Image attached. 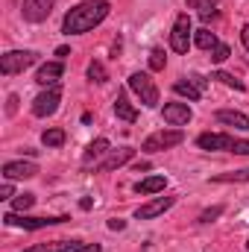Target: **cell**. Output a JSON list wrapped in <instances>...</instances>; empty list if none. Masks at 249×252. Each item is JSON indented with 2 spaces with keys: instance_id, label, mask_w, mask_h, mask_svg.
<instances>
[{
  "instance_id": "32",
  "label": "cell",
  "mask_w": 249,
  "mask_h": 252,
  "mask_svg": "<svg viewBox=\"0 0 249 252\" xmlns=\"http://www.w3.org/2000/svg\"><path fill=\"white\" fill-rule=\"evenodd\" d=\"M6 112H9V115H15V112H18V97H15V94H12V97H9V103H6Z\"/></svg>"
},
{
  "instance_id": "18",
  "label": "cell",
  "mask_w": 249,
  "mask_h": 252,
  "mask_svg": "<svg viewBox=\"0 0 249 252\" xmlns=\"http://www.w3.org/2000/svg\"><path fill=\"white\" fill-rule=\"evenodd\" d=\"M115 115H118L121 121H129V124H132V121H138V112H135V109L129 106V100H126L124 91H121V94L115 97Z\"/></svg>"
},
{
  "instance_id": "24",
  "label": "cell",
  "mask_w": 249,
  "mask_h": 252,
  "mask_svg": "<svg viewBox=\"0 0 249 252\" xmlns=\"http://www.w3.org/2000/svg\"><path fill=\"white\" fill-rule=\"evenodd\" d=\"M41 144L44 147H62L64 144V129H47L41 135Z\"/></svg>"
},
{
  "instance_id": "21",
  "label": "cell",
  "mask_w": 249,
  "mask_h": 252,
  "mask_svg": "<svg viewBox=\"0 0 249 252\" xmlns=\"http://www.w3.org/2000/svg\"><path fill=\"white\" fill-rule=\"evenodd\" d=\"M193 44H196L199 50H214L220 41H217V35H214L211 30H199V32L193 35Z\"/></svg>"
},
{
  "instance_id": "4",
  "label": "cell",
  "mask_w": 249,
  "mask_h": 252,
  "mask_svg": "<svg viewBox=\"0 0 249 252\" xmlns=\"http://www.w3.org/2000/svg\"><path fill=\"white\" fill-rule=\"evenodd\" d=\"M182 141H185V132L182 129H158V132H153L141 144V150L144 153H161V150H170V147H176Z\"/></svg>"
},
{
  "instance_id": "7",
  "label": "cell",
  "mask_w": 249,
  "mask_h": 252,
  "mask_svg": "<svg viewBox=\"0 0 249 252\" xmlns=\"http://www.w3.org/2000/svg\"><path fill=\"white\" fill-rule=\"evenodd\" d=\"M3 223L32 232V229H47V226H56V223H67V217H21L18 211H9V214H3Z\"/></svg>"
},
{
  "instance_id": "27",
  "label": "cell",
  "mask_w": 249,
  "mask_h": 252,
  "mask_svg": "<svg viewBox=\"0 0 249 252\" xmlns=\"http://www.w3.org/2000/svg\"><path fill=\"white\" fill-rule=\"evenodd\" d=\"M164 64H167V56H164L161 47L150 50V67H153V70H164Z\"/></svg>"
},
{
  "instance_id": "15",
  "label": "cell",
  "mask_w": 249,
  "mask_h": 252,
  "mask_svg": "<svg viewBox=\"0 0 249 252\" xmlns=\"http://www.w3.org/2000/svg\"><path fill=\"white\" fill-rule=\"evenodd\" d=\"M109 147H112V144H109L106 138H97V141H91V144H88V150H85V156H82V164H85V167H91V164H94L100 156H109V153H112Z\"/></svg>"
},
{
  "instance_id": "37",
  "label": "cell",
  "mask_w": 249,
  "mask_h": 252,
  "mask_svg": "<svg viewBox=\"0 0 249 252\" xmlns=\"http://www.w3.org/2000/svg\"><path fill=\"white\" fill-rule=\"evenodd\" d=\"M56 56H59V62H62L64 56H70V47H59V50H56Z\"/></svg>"
},
{
  "instance_id": "29",
  "label": "cell",
  "mask_w": 249,
  "mask_h": 252,
  "mask_svg": "<svg viewBox=\"0 0 249 252\" xmlns=\"http://www.w3.org/2000/svg\"><path fill=\"white\" fill-rule=\"evenodd\" d=\"M214 3H217V0H187V6H190V9H199V15L214 12Z\"/></svg>"
},
{
  "instance_id": "20",
  "label": "cell",
  "mask_w": 249,
  "mask_h": 252,
  "mask_svg": "<svg viewBox=\"0 0 249 252\" xmlns=\"http://www.w3.org/2000/svg\"><path fill=\"white\" fill-rule=\"evenodd\" d=\"M173 91H176V94H182V97H187L190 103H196V100L202 97V91H199V88H196L190 79H179V82L173 85Z\"/></svg>"
},
{
  "instance_id": "35",
  "label": "cell",
  "mask_w": 249,
  "mask_h": 252,
  "mask_svg": "<svg viewBox=\"0 0 249 252\" xmlns=\"http://www.w3.org/2000/svg\"><path fill=\"white\" fill-rule=\"evenodd\" d=\"M124 226H126V223H124V220H118V217H115V220H109V229H112V232H121Z\"/></svg>"
},
{
  "instance_id": "3",
  "label": "cell",
  "mask_w": 249,
  "mask_h": 252,
  "mask_svg": "<svg viewBox=\"0 0 249 252\" xmlns=\"http://www.w3.org/2000/svg\"><path fill=\"white\" fill-rule=\"evenodd\" d=\"M38 62V53L35 50H9L0 56V73L3 76H12V73H21L27 70L30 64Z\"/></svg>"
},
{
  "instance_id": "14",
  "label": "cell",
  "mask_w": 249,
  "mask_h": 252,
  "mask_svg": "<svg viewBox=\"0 0 249 252\" xmlns=\"http://www.w3.org/2000/svg\"><path fill=\"white\" fill-rule=\"evenodd\" d=\"M64 73V64L62 62H47L38 67V73H35V82L38 85H44V88H50V85H56L59 82V76Z\"/></svg>"
},
{
  "instance_id": "25",
  "label": "cell",
  "mask_w": 249,
  "mask_h": 252,
  "mask_svg": "<svg viewBox=\"0 0 249 252\" xmlns=\"http://www.w3.org/2000/svg\"><path fill=\"white\" fill-rule=\"evenodd\" d=\"M35 205V196L32 193H21V196H15V202H12V211H27V208H32Z\"/></svg>"
},
{
  "instance_id": "30",
  "label": "cell",
  "mask_w": 249,
  "mask_h": 252,
  "mask_svg": "<svg viewBox=\"0 0 249 252\" xmlns=\"http://www.w3.org/2000/svg\"><path fill=\"white\" fill-rule=\"evenodd\" d=\"M226 59H229V47L226 44H217L211 50V62H226Z\"/></svg>"
},
{
  "instance_id": "2",
  "label": "cell",
  "mask_w": 249,
  "mask_h": 252,
  "mask_svg": "<svg viewBox=\"0 0 249 252\" xmlns=\"http://www.w3.org/2000/svg\"><path fill=\"white\" fill-rule=\"evenodd\" d=\"M199 150H226V153H238V156H249V141H241L235 135L226 132H205L196 138Z\"/></svg>"
},
{
  "instance_id": "23",
  "label": "cell",
  "mask_w": 249,
  "mask_h": 252,
  "mask_svg": "<svg viewBox=\"0 0 249 252\" xmlns=\"http://www.w3.org/2000/svg\"><path fill=\"white\" fill-rule=\"evenodd\" d=\"M211 79H217V82H223L226 88H235V91H247V85H244L241 79H235L232 73H223V70H217V73H211Z\"/></svg>"
},
{
  "instance_id": "13",
  "label": "cell",
  "mask_w": 249,
  "mask_h": 252,
  "mask_svg": "<svg viewBox=\"0 0 249 252\" xmlns=\"http://www.w3.org/2000/svg\"><path fill=\"white\" fill-rule=\"evenodd\" d=\"M193 118V112L187 109V103H167L164 106V121L170 126H187Z\"/></svg>"
},
{
  "instance_id": "12",
  "label": "cell",
  "mask_w": 249,
  "mask_h": 252,
  "mask_svg": "<svg viewBox=\"0 0 249 252\" xmlns=\"http://www.w3.org/2000/svg\"><path fill=\"white\" fill-rule=\"evenodd\" d=\"M132 156H135V150H132V147H121V150L109 153L103 164H94V170H103V173H109V170H118V167H124L126 161H132Z\"/></svg>"
},
{
  "instance_id": "6",
  "label": "cell",
  "mask_w": 249,
  "mask_h": 252,
  "mask_svg": "<svg viewBox=\"0 0 249 252\" xmlns=\"http://www.w3.org/2000/svg\"><path fill=\"white\" fill-rule=\"evenodd\" d=\"M59 103H62V91H59V85H50L47 91H41L32 100V115L35 118H50V115H56Z\"/></svg>"
},
{
  "instance_id": "31",
  "label": "cell",
  "mask_w": 249,
  "mask_h": 252,
  "mask_svg": "<svg viewBox=\"0 0 249 252\" xmlns=\"http://www.w3.org/2000/svg\"><path fill=\"white\" fill-rule=\"evenodd\" d=\"M187 79H190V82H193V85H196V88H199V91H205V82H208V79H202V76H199V73H190V76H187Z\"/></svg>"
},
{
  "instance_id": "9",
  "label": "cell",
  "mask_w": 249,
  "mask_h": 252,
  "mask_svg": "<svg viewBox=\"0 0 249 252\" xmlns=\"http://www.w3.org/2000/svg\"><path fill=\"white\" fill-rule=\"evenodd\" d=\"M170 47H173L176 53H187V47H190V18H187V12H182V15L176 18V24H173Z\"/></svg>"
},
{
  "instance_id": "34",
  "label": "cell",
  "mask_w": 249,
  "mask_h": 252,
  "mask_svg": "<svg viewBox=\"0 0 249 252\" xmlns=\"http://www.w3.org/2000/svg\"><path fill=\"white\" fill-rule=\"evenodd\" d=\"M12 193H15V188H12V185H9V182H6V185H3V188H0V199H9V196H12Z\"/></svg>"
},
{
  "instance_id": "17",
  "label": "cell",
  "mask_w": 249,
  "mask_h": 252,
  "mask_svg": "<svg viewBox=\"0 0 249 252\" xmlns=\"http://www.w3.org/2000/svg\"><path fill=\"white\" fill-rule=\"evenodd\" d=\"M76 247H79L76 241H53V244H35L27 252H73Z\"/></svg>"
},
{
  "instance_id": "28",
  "label": "cell",
  "mask_w": 249,
  "mask_h": 252,
  "mask_svg": "<svg viewBox=\"0 0 249 252\" xmlns=\"http://www.w3.org/2000/svg\"><path fill=\"white\" fill-rule=\"evenodd\" d=\"M223 214V205H214V208H205L202 214H199V223H214L217 217Z\"/></svg>"
},
{
  "instance_id": "38",
  "label": "cell",
  "mask_w": 249,
  "mask_h": 252,
  "mask_svg": "<svg viewBox=\"0 0 249 252\" xmlns=\"http://www.w3.org/2000/svg\"><path fill=\"white\" fill-rule=\"evenodd\" d=\"M247 250H249V241H247Z\"/></svg>"
},
{
  "instance_id": "8",
  "label": "cell",
  "mask_w": 249,
  "mask_h": 252,
  "mask_svg": "<svg viewBox=\"0 0 249 252\" xmlns=\"http://www.w3.org/2000/svg\"><path fill=\"white\" fill-rule=\"evenodd\" d=\"M53 6H56V0H24L21 15H24V21H30V24H41V21L50 18Z\"/></svg>"
},
{
  "instance_id": "26",
  "label": "cell",
  "mask_w": 249,
  "mask_h": 252,
  "mask_svg": "<svg viewBox=\"0 0 249 252\" xmlns=\"http://www.w3.org/2000/svg\"><path fill=\"white\" fill-rule=\"evenodd\" d=\"M88 79H91V82H106L109 73H106V67H103L100 62H91L88 64Z\"/></svg>"
},
{
  "instance_id": "10",
  "label": "cell",
  "mask_w": 249,
  "mask_h": 252,
  "mask_svg": "<svg viewBox=\"0 0 249 252\" xmlns=\"http://www.w3.org/2000/svg\"><path fill=\"white\" fill-rule=\"evenodd\" d=\"M38 173V167L32 161H6L3 164V176L12 182V179H32Z\"/></svg>"
},
{
  "instance_id": "22",
  "label": "cell",
  "mask_w": 249,
  "mask_h": 252,
  "mask_svg": "<svg viewBox=\"0 0 249 252\" xmlns=\"http://www.w3.org/2000/svg\"><path fill=\"white\" fill-rule=\"evenodd\" d=\"M211 182H249V167L247 170H232V173H217Z\"/></svg>"
},
{
  "instance_id": "33",
  "label": "cell",
  "mask_w": 249,
  "mask_h": 252,
  "mask_svg": "<svg viewBox=\"0 0 249 252\" xmlns=\"http://www.w3.org/2000/svg\"><path fill=\"white\" fill-rule=\"evenodd\" d=\"M73 252H100V244H85V247H76Z\"/></svg>"
},
{
  "instance_id": "11",
  "label": "cell",
  "mask_w": 249,
  "mask_h": 252,
  "mask_svg": "<svg viewBox=\"0 0 249 252\" xmlns=\"http://www.w3.org/2000/svg\"><path fill=\"white\" fill-rule=\"evenodd\" d=\"M173 205V196H156L153 202H147V205H141L138 211H135V217L138 220H153V217H158V214H164L167 208Z\"/></svg>"
},
{
  "instance_id": "19",
  "label": "cell",
  "mask_w": 249,
  "mask_h": 252,
  "mask_svg": "<svg viewBox=\"0 0 249 252\" xmlns=\"http://www.w3.org/2000/svg\"><path fill=\"white\" fill-rule=\"evenodd\" d=\"M164 185H167L164 176H150V179H141V182L135 185V190H138V193H158V190H164Z\"/></svg>"
},
{
  "instance_id": "36",
  "label": "cell",
  "mask_w": 249,
  "mask_h": 252,
  "mask_svg": "<svg viewBox=\"0 0 249 252\" xmlns=\"http://www.w3.org/2000/svg\"><path fill=\"white\" fill-rule=\"evenodd\" d=\"M241 38H244V47H247V53H249V24L241 30Z\"/></svg>"
},
{
  "instance_id": "5",
  "label": "cell",
  "mask_w": 249,
  "mask_h": 252,
  "mask_svg": "<svg viewBox=\"0 0 249 252\" xmlns=\"http://www.w3.org/2000/svg\"><path fill=\"white\" fill-rule=\"evenodd\" d=\"M129 88L141 97L144 106H150V109L158 106V88H156V82L150 79V73H141V70L132 73V76H129Z\"/></svg>"
},
{
  "instance_id": "1",
  "label": "cell",
  "mask_w": 249,
  "mask_h": 252,
  "mask_svg": "<svg viewBox=\"0 0 249 252\" xmlns=\"http://www.w3.org/2000/svg\"><path fill=\"white\" fill-rule=\"evenodd\" d=\"M109 9H112V6H109V0H82L79 6H73V9L64 15L62 32H67V35H79V32L94 30L97 24H103V21H106Z\"/></svg>"
},
{
  "instance_id": "16",
  "label": "cell",
  "mask_w": 249,
  "mask_h": 252,
  "mask_svg": "<svg viewBox=\"0 0 249 252\" xmlns=\"http://www.w3.org/2000/svg\"><path fill=\"white\" fill-rule=\"evenodd\" d=\"M217 121L226 126H235V129H244V132H249V118L244 115V112H235V109H220L217 112Z\"/></svg>"
}]
</instances>
